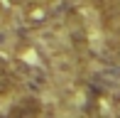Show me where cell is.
<instances>
[{
  "label": "cell",
  "instance_id": "obj_1",
  "mask_svg": "<svg viewBox=\"0 0 120 118\" xmlns=\"http://www.w3.org/2000/svg\"><path fill=\"white\" fill-rule=\"evenodd\" d=\"M12 116H20V118H27V116H39L42 113V103L37 98H22L20 103H15L10 108Z\"/></svg>",
  "mask_w": 120,
  "mask_h": 118
},
{
  "label": "cell",
  "instance_id": "obj_2",
  "mask_svg": "<svg viewBox=\"0 0 120 118\" xmlns=\"http://www.w3.org/2000/svg\"><path fill=\"white\" fill-rule=\"evenodd\" d=\"M12 89H15V79H12V74H10L5 67H0V96H8Z\"/></svg>",
  "mask_w": 120,
  "mask_h": 118
},
{
  "label": "cell",
  "instance_id": "obj_3",
  "mask_svg": "<svg viewBox=\"0 0 120 118\" xmlns=\"http://www.w3.org/2000/svg\"><path fill=\"white\" fill-rule=\"evenodd\" d=\"M110 3H113V0H96V5H98V8H108Z\"/></svg>",
  "mask_w": 120,
  "mask_h": 118
}]
</instances>
